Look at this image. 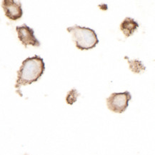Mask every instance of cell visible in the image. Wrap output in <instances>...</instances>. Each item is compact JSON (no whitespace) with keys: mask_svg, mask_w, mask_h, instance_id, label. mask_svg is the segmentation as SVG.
<instances>
[{"mask_svg":"<svg viewBox=\"0 0 155 155\" xmlns=\"http://www.w3.org/2000/svg\"><path fill=\"white\" fill-rule=\"evenodd\" d=\"M45 70L43 59L38 55L28 57L23 61L19 70L17 71V79L15 87L18 90L21 86L35 82L41 77Z\"/></svg>","mask_w":155,"mask_h":155,"instance_id":"6da1fadb","label":"cell"},{"mask_svg":"<svg viewBox=\"0 0 155 155\" xmlns=\"http://www.w3.org/2000/svg\"><path fill=\"white\" fill-rule=\"evenodd\" d=\"M67 30L71 35L75 46L80 50L92 49L99 43L95 31L88 27L74 25L68 27Z\"/></svg>","mask_w":155,"mask_h":155,"instance_id":"7a4b0ae2","label":"cell"},{"mask_svg":"<svg viewBox=\"0 0 155 155\" xmlns=\"http://www.w3.org/2000/svg\"><path fill=\"white\" fill-rule=\"evenodd\" d=\"M5 15L8 19L16 21L22 17L23 11L20 2L14 0H4L2 4Z\"/></svg>","mask_w":155,"mask_h":155,"instance_id":"5b68a950","label":"cell"},{"mask_svg":"<svg viewBox=\"0 0 155 155\" xmlns=\"http://www.w3.org/2000/svg\"><path fill=\"white\" fill-rule=\"evenodd\" d=\"M138 27L139 24L134 19L130 17L125 18L124 20L120 25V29L126 37L132 36Z\"/></svg>","mask_w":155,"mask_h":155,"instance_id":"8992f818","label":"cell"},{"mask_svg":"<svg viewBox=\"0 0 155 155\" xmlns=\"http://www.w3.org/2000/svg\"><path fill=\"white\" fill-rule=\"evenodd\" d=\"M131 99L132 95L128 91L120 93H113L107 99V107L113 112L122 114L126 111Z\"/></svg>","mask_w":155,"mask_h":155,"instance_id":"3957f363","label":"cell"},{"mask_svg":"<svg viewBox=\"0 0 155 155\" xmlns=\"http://www.w3.org/2000/svg\"><path fill=\"white\" fill-rule=\"evenodd\" d=\"M16 31L19 41L26 48L28 45L33 47L40 46V42L35 36V31L27 25L24 24L21 26H18L16 27Z\"/></svg>","mask_w":155,"mask_h":155,"instance_id":"277c9868","label":"cell"}]
</instances>
